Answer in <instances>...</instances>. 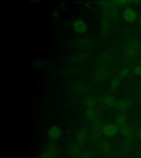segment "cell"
Returning <instances> with one entry per match:
<instances>
[{"label": "cell", "mask_w": 141, "mask_h": 158, "mask_svg": "<svg viewBox=\"0 0 141 158\" xmlns=\"http://www.w3.org/2000/svg\"><path fill=\"white\" fill-rule=\"evenodd\" d=\"M120 131V126L115 123H107L102 128V133L108 138L114 137Z\"/></svg>", "instance_id": "6da1fadb"}, {"label": "cell", "mask_w": 141, "mask_h": 158, "mask_svg": "<svg viewBox=\"0 0 141 158\" xmlns=\"http://www.w3.org/2000/svg\"><path fill=\"white\" fill-rule=\"evenodd\" d=\"M62 136V130L59 126L57 125H53L51 126L47 130V138L50 141H57Z\"/></svg>", "instance_id": "7a4b0ae2"}, {"label": "cell", "mask_w": 141, "mask_h": 158, "mask_svg": "<svg viewBox=\"0 0 141 158\" xmlns=\"http://www.w3.org/2000/svg\"><path fill=\"white\" fill-rule=\"evenodd\" d=\"M72 27L74 31L79 34H83L88 31L87 23L84 20L81 19L74 20Z\"/></svg>", "instance_id": "3957f363"}, {"label": "cell", "mask_w": 141, "mask_h": 158, "mask_svg": "<svg viewBox=\"0 0 141 158\" xmlns=\"http://www.w3.org/2000/svg\"><path fill=\"white\" fill-rule=\"evenodd\" d=\"M122 17L127 22L132 23L137 19V14L133 8L128 7L125 8L123 10Z\"/></svg>", "instance_id": "277c9868"}, {"label": "cell", "mask_w": 141, "mask_h": 158, "mask_svg": "<svg viewBox=\"0 0 141 158\" xmlns=\"http://www.w3.org/2000/svg\"><path fill=\"white\" fill-rule=\"evenodd\" d=\"M139 48L140 44H139V43L134 42L131 44V45H130L127 49V53L129 57H134L139 53Z\"/></svg>", "instance_id": "5b68a950"}, {"label": "cell", "mask_w": 141, "mask_h": 158, "mask_svg": "<svg viewBox=\"0 0 141 158\" xmlns=\"http://www.w3.org/2000/svg\"><path fill=\"white\" fill-rule=\"evenodd\" d=\"M120 132H121L122 136L127 138H131L134 135V131L132 128L127 125L121 126Z\"/></svg>", "instance_id": "8992f818"}, {"label": "cell", "mask_w": 141, "mask_h": 158, "mask_svg": "<svg viewBox=\"0 0 141 158\" xmlns=\"http://www.w3.org/2000/svg\"><path fill=\"white\" fill-rule=\"evenodd\" d=\"M117 102L116 99L112 95H108L103 99V103L104 106L108 107H112L116 106Z\"/></svg>", "instance_id": "52a82bcc"}, {"label": "cell", "mask_w": 141, "mask_h": 158, "mask_svg": "<svg viewBox=\"0 0 141 158\" xmlns=\"http://www.w3.org/2000/svg\"><path fill=\"white\" fill-rule=\"evenodd\" d=\"M127 120V118L126 114L121 113L119 114L116 116L115 123H117V125L120 127H121L126 125Z\"/></svg>", "instance_id": "ba28073f"}, {"label": "cell", "mask_w": 141, "mask_h": 158, "mask_svg": "<svg viewBox=\"0 0 141 158\" xmlns=\"http://www.w3.org/2000/svg\"><path fill=\"white\" fill-rule=\"evenodd\" d=\"M129 106V102L126 99H120L117 101L116 107L119 111H125Z\"/></svg>", "instance_id": "9c48e42d"}, {"label": "cell", "mask_w": 141, "mask_h": 158, "mask_svg": "<svg viewBox=\"0 0 141 158\" xmlns=\"http://www.w3.org/2000/svg\"><path fill=\"white\" fill-rule=\"evenodd\" d=\"M86 139L87 134L86 131L84 130H81L78 132L76 136V139L78 143L81 144H83L86 142Z\"/></svg>", "instance_id": "30bf717a"}, {"label": "cell", "mask_w": 141, "mask_h": 158, "mask_svg": "<svg viewBox=\"0 0 141 158\" xmlns=\"http://www.w3.org/2000/svg\"><path fill=\"white\" fill-rule=\"evenodd\" d=\"M56 154L46 148L42 151L40 156L42 158H56Z\"/></svg>", "instance_id": "8fae6325"}, {"label": "cell", "mask_w": 141, "mask_h": 158, "mask_svg": "<svg viewBox=\"0 0 141 158\" xmlns=\"http://www.w3.org/2000/svg\"><path fill=\"white\" fill-rule=\"evenodd\" d=\"M120 85V79L119 77H115L110 82V87L112 90L117 89Z\"/></svg>", "instance_id": "7c38bea8"}, {"label": "cell", "mask_w": 141, "mask_h": 158, "mask_svg": "<svg viewBox=\"0 0 141 158\" xmlns=\"http://www.w3.org/2000/svg\"><path fill=\"white\" fill-rule=\"evenodd\" d=\"M130 70L129 68H124L119 71V73H118V77L120 79V78H123V77H127L130 74Z\"/></svg>", "instance_id": "4fadbf2b"}, {"label": "cell", "mask_w": 141, "mask_h": 158, "mask_svg": "<svg viewBox=\"0 0 141 158\" xmlns=\"http://www.w3.org/2000/svg\"><path fill=\"white\" fill-rule=\"evenodd\" d=\"M95 113L94 110L92 109H88L87 111L86 112V118L88 120H91L94 118Z\"/></svg>", "instance_id": "5bb4252c"}, {"label": "cell", "mask_w": 141, "mask_h": 158, "mask_svg": "<svg viewBox=\"0 0 141 158\" xmlns=\"http://www.w3.org/2000/svg\"><path fill=\"white\" fill-rule=\"evenodd\" d=\"M95 101L93 99H87V101H86V105L88 108V109H92V108L94 106Z\"/></svg>", "instance_id": "9a60e30c"}, {"label": "cell", "mask_w": 141, "mask_h": 158, "mask_svg": "<svg viewBox=\"0 0 141 158\" xmlns=\"http://www.w3.org/2000/svg\"><path fill=\"white\" fill-rule=\"evenodd\" d=\"M133 72L134 75L138 77H141V67L139 65L136 66L134 67L133 69Z\"/></svg>", "instance_id": "2e32d148"}, {"label": "cell", "mask_w": 141, "mask_h": 158, "mask_svg": "<svg viewBox=\"0 0 141 158\" xmlns=\"http://www.w3.org/2000/svg\"><path fill=\"white\" fill-rule=\"evenodd\" d=\"M137 138L139 139V140L141 141V127L139 128L136 131Z\"/></svg>", "instance_id": "e0dca14e"}, {"label": "cell", "mask_w": 141, "mask_h": 158, "mask_svg": "<svg viewBox=\"0 0 141 158\" xmlns=\"http://www.w3.org/2000/svg\"><path fill=\"white\" fill-rule=\"evenodd\" d=\"M42 158L40 156H37V157H35V158Z\"/></svg>", "instance_id": "ac0fdd59"}, {"label": "cell", "mask_w": 141, "mask_h": 158, "mask_svg": "<svg viewBox=\"0 0 141 158\" xmlns=\"http://www.w3.org/2000/svg\"><path fill=\"white\" fill-rule=\"evenodd\" d=\"M139 66H141V60L140 61V63H139Z\"/></svg>", "instance_id": "d6986e66"}, {"label": "cell", "mask_w": 141, "mask_h": 158, "mask_svg": "<svg viewBox=\"0 0 141 158\" xmlns=\"http://www.w3.org/2000/svg\"><path fill=\"white\" fill-rule=\"evenodd\" d=\"M140 25H141V19H140Z\"/></svg>", "instance_id": "ffe728a7"}]
</instances>
